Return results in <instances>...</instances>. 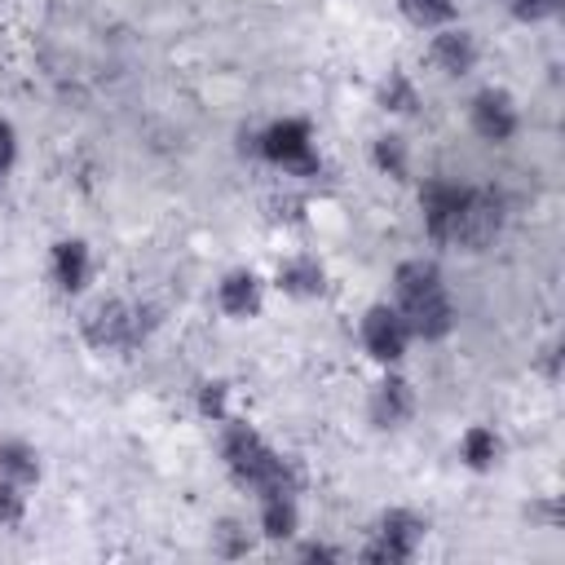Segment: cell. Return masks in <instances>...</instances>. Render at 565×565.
Masks as SVG:
<instances>
[{
    "label": "cell",
    "instance_id": "cell-1",
    "mask_svg": "<svg viewBox=\"0 0 565 565\" xmlns=\"http://www.w3.org/2000/svg\"><path fill=\"white\" fill-rule=\"evenodd\" d=\"M419 221L437 247L481 252L508 225V199L494 185H472L455 177H428L419 185Z\"/></svg>",
    "mask_w": 565,
    "mask_h": 565
},
{
    "label": "cell",
    "instance_id": "cell-2",
    "mask_svg": "<svg viewBox=\"0 0 565 565\" xmlns=\"http://www.w3.org/2000/svg\"><path fill=\"white\" fill-rule=\"evenodd\" d=\"M221 463L230 472V481L238 490H252L256 499L260 494H278V490H291L300 494V468L291 455H282L278 446H269L247 419H221Z\"/></svg>",
    "mask_w": 565,
    "mask_h": 565
},
{
    "label": "cell",
    "instance_id": "cell-3",
    "mask_svg": "<svg viewBox=\"0 0 565 565\" xmlns=\"http://www.w3.org/2000/svg\"><path fill=\"white\" fill-rule=\"evenodd\" d=\"M393 305L397 313L406 318L411 335L424 340V344H437L455 331L459 322V309L450 300V287H446V274L433 256H411L393 269Z\"/></svg>",
    "mask_w": 565,
    "mask_h": 565
},
{
    "label": "cell",
    "instance_id": "cell-4",
    "mask_svg": "<svg viewBox=\"0 0 565 565\" xmlns=\"http://www.w3.org/2000/svg\"><path fill=\"white\" fill-rule=\"evenodd\" d=\"M243 154L269 163L274 172L291 177V181H318L327 177V159L318 150V137H313V124L300 119V115H278L252 132H243Z\"/></svg>",
    "mask_w": 565,
    "mask_h": 565
},
{
    "label": "cell",
    "instance_id": "cell-5",
    "mask_svg": "<svg viewBox=\"0 0 565 565\" xmlns=\"http://www.w3.org/2000/svg\"><path fill=\"white\" fill-rule=\"evenodd\" d=\"M154 322L159 318L146 305H132V300H97L79 318V335L97 353H128V349L146 344V335L154 331Z\"/></svg>",
    "mask_w": 565,
    "mask_h": 565
},
{
    "label": "cell",
    "instance_id": "cell-6",
    "mask_svg": "<svg viewBox=\"0 0 565 565\" xmlns=\"http://www.w3.org/2000/svg\"><path fill=\"white\" fill-rule=\"evenodd\" d=\"M424 534H428V521H424L419 512H411V508H388V512L375 516L371 539H366V547H362V561H371V565H406V561H415Z\"/></svg>",
    "mask_w": 565,
    "mask_h": 565
},
{
    "label": "cell",
    "instance_id": "cell-7",
    "mask_svg": "<svg viewBox=\"0 0 565 565\" xmlns=\"http://www.w3.org/2000/svg\"><path fill=\"white\" fill-rule=\"evenodd\" d=\"M358 344H362V353H366L371 362L397 366V362L406 358V349L415 344V335H411V327H406V318L397 313L393 300H375V305H366V313L358 318Z\"/></svg>",
    "mask_w": 565,
    "mask_h": 565
},
{
    "label": "cell",
    "instance_id": "cell-8",
    "mask_svg": "<svg viewBox=\"0 0 565 565\" xmlns=\"http://www.w3.org/2000/svg\"><path fill=\"white\" fill-rule=\"evenodd\" d=\"M468 128L481 141H490V146H508L516 137V128H521V110H516L512 93L508 88H494V84L477 88L468 97Z\"/></svg>",
    "mask_w": 565,
    "mask_h": 565
},
{
    "label": "cell",
    "instance_id": "cell-9",
    "mask_svg": "<svg viewBox=\"0 0 565 565\" xmlns=\"http://www.w3.org/2000/svg\"><path fill=\"white\" fill-rule=\"evenodd\" d=\"M415 406H419L415 384H411L406 375H397L393 366H384V375H380V380L371 384V393H366V419H371V428L397 433V428L411 424Z\"/></svg>",
    "mask_w": 565,
    "mask_h": 565
},
{
    "label": "cell",
    "instance_id": "cell-10",
    "mask_svg": "<svg viewBox=\"0 0 565 565\" xmlns=\"http://www.w3.org/2000/svg\"><path fill=\"white\" fill-rule=\"evenodd\" d=\"M477 62H481V44H477V35H472L468 26L446 22V26L428 31V66L441 71L446 79H463V75H472Z\"/></svg>",
    "mask_w": 565,
    "mask_h": 565
},
{
    "label": "cell",
    "instance_id": "cell-11",
    "mask_svg": "<svg viewBox=\"0 0 565 565\" xmlns=\"http://www.w3.org/2000/svg\"><path fill=\"white\" fill-rule=\"evenodd\" d=\"M216 309L225 318H234V322L260 318V309H265V278L256 269H247V265L221 274V282H216Z\"/></svg>",
    "mask_w": 565,
    "mask_h": 565
},
{
    "label": "cell",
    "instance_id": "cell-12",
    "mask_svg": "<svg viewBox=\"0 0 565 565\" xmlns=\"http://www.w3.org/2000/svg\"><path fill=\"white\" fill-rule=\"evenodd\" d=\"M49 282L62 296H79L93 282V247L84 238H57L49 247Z\"/></svg>",
    "mask_w": 565,
    "mask_h": 565
},
{
    "label": "cell",
    "instance_id": "cell-13",
    "mask_svg": "<svg viewBox=\"0 0 565 565\" xmlns=\"http://www.w3.org/2000/svg\"><path fill=\"white\" fill-rule=\"evenodd\" d=\"M274 287L291 300H318L327 291V265L313 252H291L274 269Z\"/></svg>",
    "mask_w": 565,
    "mask_h": 565
},
{
    "label": "cell",
    "instance_id": "cell-14",
    "mask_svg": "<svg viewBox=\"0 0 565 565\" xmlns=\"http://www.w3.org/2000/svg\"><path fill=\"white\" fill-rule=\"evenodd\" d=\"M256 534L269 539V543H287V539L300 534V503H296L291 490L256 499Z\"/></svg>",
    "mask_w": 565,
    "mask_h": 565
},
{
    "label": "cell",
    "instance_id": "cell-15",
    "mask_svg": "<svg viewBox=\"0 0 565 565\" xmlns=\"http://www.w3.org/2000/svg\"><path fill=\"white\" fill-rule=\"evenodd\" d=\"M455 455L468 472H494L503 463V437L490 424H468L455 441Z\"/></svg>",
    "mask_w": 565,
    "mask_h": 565
},
{
    "label": "cell",
    "instance_id": "cell-16",
    "mask_svg": "<svg viewBox=\"0 0 565 565\" xmlns=\"http://www.w3.org/2000/svg\"><path fill=\"white\" fill-rule=\"evenodd\" d=\"M419 84H415V75L411 71H402V66H388L384 75H380V84H375V106L384 110V115H397V119H406V115H415L419 110Z\"/></svg>",
    "mask_w": 565,
    "mask_h": 565
},
{
    "label": "cell",
    "instance_id": "cell-17",
    "mask_svg": "<svg viewBox=\"0 0 565 565\" xmlns=\"http://www.w3.org/2000/svg\"><path fill=\"white\" fill-rule=\"evenodd\" d=\"M0 477H9L13 486L31 490L40 481V450L22 437H0Z\"/></svg>",
    "mask_w": 565,
    "mask_h": 565
},
{
    "label": "cell",
    "instance_id": "cell-18",
    "mask_svg": "<svg viewBox=\"0 0 565 565\" xmlns=\"http://www.w3.org/2000/svg\"><path fill=\"white\" fill-rule=\"evenodd\" d=\"M371 168L388 181H406L411 177V146L402 132H380L371 141Z\"/></svg>",
    "mask_w": 565,
    "mask_h": 565
},
{
    "label": "cell",
    "instance_id": "cell-19",
    "mask_svg": "<svg viewBox=\"0 0 565 565\" xmlns=\"http://www.w3.org/2000/svg\"><path fill=\"white\" fill-rule=\"evenodd\" d=\"M256 539H260L256 525H247V521H238V516H225V521H216V530H212V552L238 561V556H247V552L256 547Z\"/></svg>",
    "mask_w": 565,
    "mask_h": 565
},
{
    "label": "cell",
    "instance_id": "cell-20",
    "mask_svg": "<svg viewBox=\"0 0 565 565\" xmlns=\"http://www.w3.org/2000/svg\"><path fill=\"white\" fill-rule=\"evenodd\" d=\"M397 4H402V18L419 31H437L455 22V0H397Z\"/></svg>",
    "mask_w": 565,
    "mask_h": 565
},
{
    "label": "cell",
    "instance_id": "cell-21",
    "mask_svg": "<svg viewBox=\"0 0 565 565\" xmlns=\"http://www.w3.org/2000/svg\"><path fill=\"white\" fill-rule=\"evenodd\" d=\"M194 411H199L207 424L230 419V384H225V380H203V384L194 388Z\"/></svg>",
    "mask_w": 565,
    "mask_h": 565
},
{
    "label": "cell",
    "instance_id": "cell-22",
    "mask_svg": "<svg viewBox=\"0 0 565 565\" xmlns=\"http://www.w3.org/2000/svg\"><path fill=\"white\" fill-rule=\"evenodd\" d=\"M22 512H26V490L13 486L9 477H0V530H4V525H18Z\"/></svg>",
    "mask_w": 565,
    "mask_h": 565
},
{
    "label": "cell",
    "instance_id": "cell-23",
    "mask_svg": "<svg viewBox=\"0 0 565 565\" xmlns=\"http://www.w3.org/2000/svg\"><path fill=\"white\" fill-rule=\"evenodd\" d=\"M503 4H508V13H512L516 22H525V26L547 22V18L561 9V0H503Z\"/></svg>",
    "mask_w": 565,
    "mask_h": 565
},
{
    "label": "cell",
    "instance_id": "cell-24",
    "mask_svg": "<svg viewBox=\"0 0 565 565\" xmlns=\"http://www.w3.org/2000/svg\"><path fill=\"white\" fill-rule=\"evenodd\" d=\"M13 163H18V132H13V124L0 115V185L9 181Z\"/></svg>",
    "mask_w": 565,
    "mask_h": 565
},
{
    "label": "cell",
    "instance_id": "cell-25",
    "mask_svg": "<svg viewBox=\"0 0 565 565\" xmlns=\"http://www.w3.org/2000/svg\"><path fill=\"white\" fill-rule=\"evenodd\" d=\"M296 556H300V561H340L344 552H340V547H331V543L309 539V543H300V547H296Z\"/></svg>",
    "mask_w": 565,
    "mask_h": 565
},
{
    "label": "cell",
    "instance_id": "cell-26",
    "mask_svg": "<svg viewBox=\"0 0 565 565\" xmlns=\"http://www.w3.org/2000/svg\"><path fill=\"white\" fill-rule=\"evenodd\" d=\"M539 366H543V375H547V380H561V349H556V344H547Z\"/></svg>",
    "mask_w": 565,
    "mask_h": 565
}]
</instances>
